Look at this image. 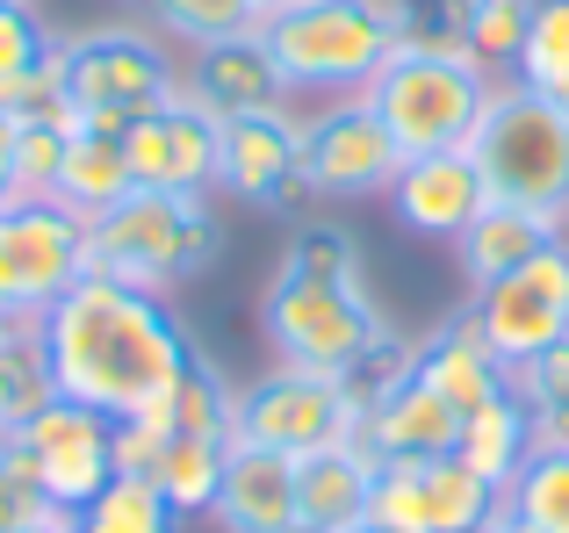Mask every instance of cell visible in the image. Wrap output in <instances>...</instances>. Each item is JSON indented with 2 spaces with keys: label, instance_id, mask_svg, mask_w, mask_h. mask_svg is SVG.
I'll return each instance as SVG.
<instances>
[{
  "label": "cell",
  "instance_id": "obj_31",
  "mask_svg": "<svg viewBox=\"0 0 569 533\" xmlns=\"http://www.w3.org/2000/svg\"><path fill=\"white\" fill-rule=\"evenodd\" d=\"M505 512L527 533H569V447H533V462L505 491Z\"/></svg>",
  "mask_w": 569,
  "mask_h": 533
},
{
  "label": "cell",
  "instance_id": "obj_36",
  "mask_svg": "<svg viewBox=\"0 0 569 533\" xmlns=\"http://www.w3.org/2000/svg\"><path fill=\"white\" fill-rule=\"evenodd\" d=\"M58 43H66V37H58L37 8H0V109L22 94V80L58 51Z\"/></svg>",
  "mask_w": 569,
  "mask_h": 533
},
{
  "label": "cell",
  "instance_id": "obj_37",
  "mask_svg": "<svg viewBox=\"0 0 569 533\" xmlns=\"http://www.w3.org/2000/svg\"><path fill=\"white\" fill-rule=\"evenodd\" d=\"M14 202V115L0 109V210Z\"/></svg>",
  "mask_w": 569,
  "mask_h": 533
},
{
  "label": "cell",
  "instance_id": "obj_33",
  "mask_svg": "<svg viewBox=\"0 0 569 533\" xmlns=\"http://www.w3.org/2000/svg\"><path fill=\"white\" fill-rule=\"evenodd\" d=\"M231 404H238V382L223 375L209 353H194V368L173 382L167 404H152V411L173 425V433H223L231 440Z\"/></svg>",
  "mask_w": 569,
  "mask_h": 533
},
{
  "label": "cell",
  "instance_id": "obj_17",
  "mask_svg": "<svg viewBox=\"0 0 569 533\" xmlns=\"http://www.w3.org/2000/svg\"><path fill=\"white\" fill-rule=\"evenodd\" d=\"M181 94L194 109H209L217 123H231V115H252V109H281V101H289V80H281L267 37L246 29V37L181 51Z\"/></svg>",
  "mask_w": 569,
  "mask_h": 533
},
{
  "label": "cell",
  "instance_id": "obj_14",
  "mask_svg": "<svg viewBox=\"0 0 569 533\" xmlns=\"http://www.w3.org/2000/svg\"><path fill=\"white\" fill-rule=\"evenodd\" d=\"M14 440L29 447L37 483H43V497H51L58 512H80L87 497H101L116 483V419L72 404V396H58L51 411H37Z\"/></svg>",
  "mask_w": 569,
  "mask_h": 533
},
{
  "label": "cell",
  "instance_id": "obj_26",
  "mask_svg": "<svg viewBox=\"0 0 569 533\" xmlns=\"http://www.w3.org/2000/svg\"><path fill=\"white\" fill-rule=\"evenodd\" d=\"M223 462H231V440L223 433H173L167 454H159V469H152V483H159V497H167L181 520H209Z\"/></svg>",
  "mask_w": 569,
  "mask_h": 533
},
{
  "label": "cell",
  "instance_id": "obj_24",
  "mask_svg": "<svg viewBox=\"0 0 569 533\" xmlns=\"http://www.w3.org/2000/svg\"><path fill=\"white\" fill-rule=\"evenodd\" d=\"M130 152H123V130H94V123H72L66 144V173H58V202L72 217H101L130 195Z\"/></svg>",
  "mask_w": 569,
  "mask_h": 533
},
{
  "label": "cell",
  "instance_id": "obj_13",
  "mask_svg": "<svg viewBox=\"0 0 569 533\" xmlns=\"http://www.w3.org/2000/svg\"><path fill=\"white\" fill-rule=\"evenodd\" d=\"M217 195L246 202V210H289V202H303V115L289 101L223 123Z\"/></svg>",
  "mask_w": 569,
  "mask_h": 533
},
{
  "label": "cell",
  "instance_id": "obj_12",
  "mask_svg": "<svg viewBox=\"0 0 569 533\" xmlns=\"http://www.w3.org/2000/svg\"><path fill=\"white\" fill-rule=\"evenodd\" d=\"M461 318L476 324V339H483L505 368L548 353L569 332V239H556L541 260L512 266V274L490 281V289H469V310H461Z\"/></svg>",
  "mask_w": 569,
  "mask_h": 533
},
{
  "label": "cell",
  "instance_id": "obj_35",
  "mask_svg": "<svg viewBox=\"0 0 569 533\" xmlns=\"http://www.w3.org/2000/svg\"><path fill=\"white\" fill-rule=\"evenodd\" d=\"M281 266H296V274H325V281H368L361 266V239H353V224H339V217H303L289 239V253Z\"/></svg>",
  "mask_w": 569,
  "mask_h": 533
},
{
  "label": "cell",
  "instance_id": "obj_22",
  "mask_svg": "<svg viewBox=\"0 0 569 533\" xmlns=\"http://www.w3.org/2000/svg\"><path fill=\"white\" fill-rule=\"evenodd\" d=\"M411 375L426 382V390H440L455 411H476V404H490V396L512 382V368L476 339L469 318H455V324H440V332L411 339Z\"/></svg>",
  "mask_w": 569,
  "mask_h": 533
},
{
  "label": "cell",
  "instance_id": "obj_29",
  "mask_svg": "<svg viewBox=\"0 0 569 533\" xmlns=\"http://www.w3.org/2000/svg\"><path fill=\"white\" fill-rule=\"evenodd\" d=\"M527 22H533V0H469L455 37H461V51H469L490 80H512L519 43H527Z\"/></svg>",
  "mask_w": 569,
  "mask_h": 533
},
{
  "label": "cell",
  "instance_id": "obj_4",
  "mask_svg": "<svg viewBox=\"0 0 569 533\" xmlns=\"http://www.w3.org/2000/svg\"><path fill=\"white\" fill-rule=\"evenodd\" d=\"M490 94H498V80L461 43H397L389 66L368 80V101H376V115L389 123L403 159L461 152L483 123Z\"/></svg>",
  "mask_w": 569,
  "mask_h": 533
},
{
  "label": "cell",
  "instance_id": "obj_41",
  "mask_svg": "<svg viewBox=\"0 0 569 533\" xmlns=\"http://www.w3.org/2000/svg\"><path fill=\"white\" fill-rule=\"evenodd\" d=\"M289 533H325V526H303V520H296V526H289Z\"/></svg>",
  "mask_w": 569,
  "mask_h": 533
},
{
  "label": "cell",
  "instance_id": "obj_3",
  "mask_svg": "<svg viewBox=\"0 0 569 533\" xmlns=\"http://www.w3.org/2000/svg\"><path fill=\"white\" fill-rule=\"evenodd\" d=\"M223 253V217L209 195H159V188H130L116 210L87 217V260L94 274L130 281V289L173 295L202 281Z\"/></svg>",
  "mask_w": 569,
  "mask_h": 533
},
{
  "label": "cell",
  "instance_id": "obj_20",
  "mask_svg": "<svg viewBox=\"0 0 569 533\" xmlns=\"http://www.w3.org/2000/svg\"><path fill=\"white\" fill-rule=\"evenodd\" d=\"M376 469H382V454L368 447L361 433L332 440V447H318V454H303V462H296V512H303V526H325V533L368 526V505H376Z\"/></svg>",
  "mask_w": 569,
  "mask_h": 533
},
{
  "label": "cell",
  "instance_id": "obj_32",
  "mask_svg": "<svg viewBox=\"0 0 569 533\" xmlns=\"http://www.w3.org/2000/svg\"><path fill=\"white\" fill-rule=\"evenodd\" d=\"M144 8H152V29L173 51H202V43L260 29V8H252V0H144Z\"/></svg>",
  "mask_w": 569,
  "mask_h": 533
},
{
  "label": "cell",
  "instance_id": "obj_44",
  "mask_svg": "<svg viewBox=\"0 0 569 533\" xmlns=\"http://www.w3.org/2000/svg\"><path fill=\"white\" fill-rule=\"evenodd\" d=\"M8 324H14V318H8V310H0V332H8Z\"/></svg>",
  "mask_w": 569,
  "mask_h": 533
},
{
  "label": "cell",
  "instance_id": "obj_5",
  "mask_svg": "<svg viewBox=\"0 0 569 533\" xmlns=\"http://www.w3.org/2000/svg\"><path fill=\"white\" fill-rule=\"evenodd\" d=\"M289 94H368V80L403 43L389 0H296L260 22Z\"/></svg>",
  "mask_w": 569,
  "mask_h": 533
},
{
  "label": "cell",
  "instance_id": "obj_7",
  "mask_svg": "<svg viewBox=\"0 0 569 533\" xmlns=\"http://www.w3.org/2000/svg\"><path fill=\"white\" fill-rule=\"evenodd\" d=\"M181 94V58L159 29H80L66 37V101L94 130H130L138 115L167 109Z\"/></svg>",
  "mask_w": 569,
  "mask_h": 533
},
{
  "label": "cell",
  "instance_id": "obj_2",
  "mask_svg": "<svg viewBox=\"0 0 569 533\" xmlns=\"http://www.w3.org/2000/svg\"><path fill=\"white\" fill-rule=\"evenodd\" d=\"M260 332L281 368H310V375H347L361 390L411 368V339L389 332L382 303L368 281H325L274 266L260 289Z\"/></svg>",
  "mask_w": 569,
  "mask_h": 533
},
{
  "label": "cell",
  "instance_id": "obj_15",
  "mask_svg": "<svg viewBox=\"0 0 569 533\" xmlns=\"http://www.w3.org/2000/svg\"><path fill=\"white\" fill-rule=\"evenodd\" d=\"M130 152V181L159 188V195H209L217 202V152H223V123L209 109H194L188 94H173L167 109L138 115L123 130Z\"/></svg>",
  "mask_w": 569,
  "mask_h": 533
},
{
  "label": "cell",
  "instance_id": "obj_8",
  "mask_svg": "<svg viewBox=\"0 0 569 533\" xmlns=\"http://www.w3.org/2000/svg\"><path fill=\"white\" fill-rule=\"evenodd\" d=\"M361 411H368L361 382L310 375V368H281L274 361L260 382L238 390L231 440H246V447H274V454H289V462H303V454L361 433Z\"/></svg>",
  "mask_w": 569,
  "mask_h": 533
},
{
  "label": "cell",
  "instance_id": "obj_21",
  "mask_svg": "<svg viewBox=\"0 0 569 533\" xmlns=\"http://www.w3.org/2000/svg\"><path fill=\"white\" fill-rule=\"evenodd\" d=\"M556 239H569L562 217L519 210V202H490V210L455 239V266H461V281H469V289H490V281H505L512 266L541 260Z\"/></svg>",
  "mask_w": 569,
  "mask_h": 533
},
{
  "label": "cell",
  "instance_id": "obj_28",
  "mask_svg": "<svg viewBox=\"0 0 569 533\" xmlns=\"http://www.w3.org/2000/svg\"><path fill=\"white\" fill-rule=\"evenodd\" d=\"M80 115H14V202H58L66 144Z\"/></svg>",
  "mask_w": 569,
  "mask_h": 533
},
{
  "label": "cell",
  "instance_id": "obj_23",
  "mask_svg": "<svg viewBox=\"0 0 569 533\" xmlns=\"http://www.w3.org/2000/svg\"><path fill=\"white\" fill-rule=\"evenodd\" d=\"M533 447H541V440H533V419H527V404H519L512 382H505L490 404L461 411V440H455V454L490 483V491H512V476L533 462Z\"/></svg>",
  "mask_w": 569,
  "mask_h": 533
},
{
  "label": "cell",
  "instance_id": "obj_6",
  "mask_svg": "<svg viewBox=\"0 0 569 533\" xmlns=\"http://www.w3.org/2000/svg\"><path fill=\"white\" fill-rule=\"evenodd\" d=\"M469 159L483 173L490 202H519L569 224V109L556 94H533L519 80H498L483 123L469 138Z\"/></svg>",
  "mask_w": 569,
  "mask_h": 533
},
{
  "label": "cell",
  "instance_id": "obj_40",
  "mask_svg": "<svg viewBox=\"0 0 569 533\" xmlns=\"http://www.w3.org/2000/svg\"><path fill=\"white\" fill-rule=\"evenodd\" d=\"M252 8H260V22H267V14H281V8H296V0H252Z\"/></svg>",
  "mask_w": 569,
  "mask_h": 533
},
{
  "label": "cell",
  "instance_id": "obj_39",
  "mask_svg": "<svg viewBox=\"0 0 569 533\" xmlns=\"http://www.w3.org/2000/svg\"><path fill=\"white\" fill-rule=\"evenodd\" d=\"M483 533H527V526H519V520H512V512H505V505H498V520H490Z\"/></svg>",
  "mask_w": 569,
  "mask_h": 533
},
{
  "label": "cell",
  "instance_id": "obj_38",
  "mask_svg": "<svg viewBox=\"0 0 569 533\" xmlns=\"http://www.w3.org/2000/svg\"><path fill=\"white\" fill-rule=\"evenodd\" d=\"M14 533H72V512H43V520H29V526H14Z\"/></svg>",
  "mask_w": 569,
  "mask_h": 533
},
{
  "label": "cell",
  "instance_id": "obj_10",
  "mask_svg": "<svg viewBox=\"0 0 569 533\" xmlns=\"http://www.w3.org/2000/svg\"><path fill=\"white\" fill-rule=\"evenodd\" d=\"M403 152L368 94H332L303 115V202H382Z\"/></svg>",
  "mask_w": 569,
  "mask_h": 533
},
{
  "label": "cell",
  "instance_id": "obj_25",
  "mask_svg": "<svg viewBox=\"0 0 569 533\" xmlns=\"http://www.w3.org/2000/svg\"><path fill=\"white\" fill-rule=\"evenodd\" d=\"M58 368H51V339L43 324H8L0 332V433H22L37 411L58 404Z\"/></svg>",
  "mask_w": 569,
  "mask_h": 533
},
{
  "label": "cell",
  "instance_id": "obj_43",
  "mask_svg": "<svg viewBox=\"0 0 569 533\" xmlns=\"http://www.w3.org/2000/svg\"><path fill=\"white\" fill-rule=\"evenodd\" d=\"M0 8H37V0H0Z\"/></svg>",
  "mask_w": 569,
  "mask_h": 533
},
{
  "label": "cell",
  "instance_id": "obj_30",
  "mask_svg": "<svg viewBox=\"0 0 569 533\" xmlns=\"http://www.w3.org/2000/svg\"><path fill=\"white\" fill-rule=\"evenodd\" d=\"M512 390L533 419V440H541V447H569V332L548 353H533V361L512 368Z\"/></svg>",
  "mask_w": 569,
  "mask_h": 533
},
{
  "label": "cell",
  "instance_id": "obj_11",
  "mask_svg": "<svg viewBox=\"0 0 569 533\" xmlns=\"http://www.w3.org/2000/svg\"><path fill=\"white\" fill-rule=\"evenodd\" d=\"M505 491H490L461 454H403L376 469L368 520L389 533H483L498 520Z\"/></svg>",
  "mask_w": 569,
  "mask_h": 533
},
{
  "label": "cell",
  "instance_id": "obj_45",
  "mask_svg": "<svg viewBox=\"0 0 569 533\" xmlns=\"http://www.w3.org/2000/svg\"><path fill=\"white\" fill-rule=\"evenodd\" d=\"M556 101H562V109H569V94H556Z\"/></svg>",
  "mask_w": 569,
  "mask_h": 533
},
{
  "label": "cell",
  "instance_id": "obj_1",
  "mask_svg": "<svg viewBox=\"0 0 569 533\" xmlns=\"http://www.w3.org/2000/svg\"><path fill=\"white\" fill-rule=\"evenodd\" d=\"M43 339H51L58 390L72 404L101 411V419H138V411L167 404L173 382L202 353L167 295L130 289V281H109V274L72 281V295L43 318Z\"/></svg>",
  "mask_w": 569,
  "mask_h": 533
},
{
  "label": "cell",
  "instance_id": "obj_19",
  "mask_svg": "<svg viewBox=\"0 0 569 533\" xmlns=\"http://www.w3.org/2000/svg\"><path fill=\"white\" fill-rule=\"evenodd\" d=\"M209 520H217V533H289L303 520V512H296V462L274 454V447L231 440V462H223Z\"/></svg>",
  "mask_w": 569,
  "mask_h": 533
},
{
  "label": "cell",
  "instance_id": "obj_27",
  "mask_svg": "<svg viewBox=\"0 0 569 533\" xmlns=\"http://www.w3.org/2000/svg\"><path fill=\"white\" fill-rule=\"evenodd\" d=\"M72 533H181V512L159 497L152 476H116L101 497L72 512Z\"/></svg>",
  "mask_w": 569,
  "mask_h": 533
},
{
  "label": "cell",
  "instance_id": "obj_18",
  "mask_svg": "<svg viewBox=\"0 0 569 533\" xmlns=\"http://www.w3.org/2000/svg\"><path fill=\"white\" fill-rule=\"evenodd\" d=\"M368 411H361V440L382 454V462H403V454H455L461 440V411L447 404L440 390H426V382L403 368V375L376 382V390H361Z\"/></svg>",
  "mask_w": 569,
  "mask_h": 533
},
{
  "label": "cell",
  "instance_id": "obj_16",
  "mask_svg": "<svg viewBox=\"0 0 569 533\" xmlns=\"http://www.w3.org/2000/svg\"><path fill=\"white\" fill-rule=\"evenodd\" d=\"M389 217H397L411 239H432V245H455L476 217L490 210V188L476 173L469 144L461 152H426V159H403L397 181H389Z\"/></svg>",
  "mask_w": 569,
  "mask_h": 533
},
{
  "label": "cell",
  "instance_id": "obj_34",
  "mask_svg": "<svg viewBox=\"0 0 569 533\" xmlns=\"http://www.w3.org/2000/svg\"><path fill=\"white\" fill-rule=\"evenodd\" d=\"M512 80L533 87V94H569V0H533Z\"/></svg>",
  "mask_w": 569,
  "mask_h": 533
},
{
  "label": "cell",
  "instance_id": "obj_9",
  "mask_svg": "<svg viewBox=\"0 0 569 533\" xmlns=\"http://www.w3.org/2000/svg\"><path fill=\"white\" fill-rule=\"evenodd\" d=\"M80 274H94L87 217H72L66 202H8L0 210V310L14 324H43Z\"/></svg>",
  "mask_w": 569,
  "mask_h": 533
},
{
  "label": "cell",
  "instance_id": "obj_42",
  "mask_svg": "<svg viewBox=\"0 0 569 533\" xmlns=\"http://www.w3.org/2000/svg\"><path fill=\"white\" fill-rule=\"evenodd\" d=\"M353 533H389V526H376V520H368V526H353Z\"/></svg>",
  "mask_w": 569,
  "mask_h": 533
}]
</instances>
